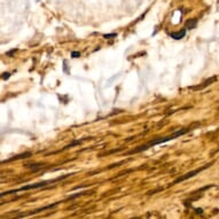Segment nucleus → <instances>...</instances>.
I'll return each instance as SVG.
<instances>
[{"label":"nucleus","mask_w":219,"mask_h":219,"mask_svg":"<svg viewBox=\"0 0 219 219\" xmlns=\"http://www.w3.org/2000/svg\"><path fill=\"white\" fill-rule=\"evenodd\" d=\"M170 36H171V38H173V39H176V40L182 39V38L186 36V29H182V30H180V31H178V32H172V33H170Z\"/></svg>","instance_id":"obj_4"},{"label":"nucleus","mask_w":219,"mask_h":219,"mask_svg":"<svg viewBox=\"0 0 219 219\" xmlns=\"http://www.w3.org/2000/svg\"><path fill=\"white\" fill-rule=\"evenodd\" d=\"M72 57H78L79 56V52H72Z\"/></svg>","instance_id":"obj_7"},{"label":"nucleus","mask_w":219,"mask_h":219,"mask_svg":"<svg viewBox=\"0 0 219 219\" xmlns=\"http://www.w3.org/2000/svg\"><path fill=\"white\" fill-rule=\"evenodd\" d=\"M188 131H189L188 128H182V130H178V131L173 132L172 134H170V135H168V136H162V138L153 139V140L148 141L147 143H144V144H142V146H139L138 148L131 150L128 154H136V153H141V152H143V150H147L148 148L153 147V146H157V144L164 143V142H166V141L173 140V139H176V138H178V136H181V135H184L185 133H187Z\"/></svg>","instance_id":"obj_1"},{"label":"nucleus","mask_w":219,"mask_h":219,"mask_svg":"<svg viewBox=\"0 0 219 219\" xmlns=\"http://www.w3.org/2000/svg\"><path fill=\"white\" fill-rule=\"evenodd\" d=\"M211 164H212V163H210V164H208V165H204V166H202V168H200V169H196V170H194V171H190V172H188V173H186V174H184V176L177 178V179L173 181V185H176V184H178V182H181V181H185V180H187V179L194 177L195 174H197V173H200L201 171H203V170H205L206 168H209Z\"/></svg>","instance_id":"obj_3"},{"label":"nucleus","mask_w":219,"mask_h":219,"mask_svg":"<svg viewBox=\"0 0 219 219\" xmlns=\"http://www.w3.org/2000/svg\"><path fill=\"white\" fill-rule=\"evenodd\" d=\"M28 156H31V153H23V154H21V155H16V156H14V157H12V158L7 160V161H4L3 163H6V162H12V161H15V160H21V158H24V157H28Z\"/></svg>","instance_id":"obj_6"},{"label":"nucleus","mask_w":219,"mask_h":219,"mask_svg":"<svg viewBox=\"0 0 219 219\" xmlns=\"http://www.w3.org/2000/svg\"><path fill=\"white\" fill-rule=\"evenodd\" d=\"M196 24H197V20H196V19L189 20V21L186 22V24H185V29H186V30H192V29H194V28L196 27Z\"/></svg>","instance_id":"obj_5"},{"label":"nucleus","mask_w":219,"mask_h":219,"mask_svg":"<svg viewBox=\"0 0 219 219\" xmlns=\"http://www.w3.org/2000/svg\"><path fill=\"white\" fill-rule=\"evenodd\" d=\"M70 174H67V176H63V177H60V178H56V179H52V180H46V181H41V182H38V184H32V185H28V186H23L21 188H17V189H13V190H7V192H4L1 194V197L6 196V195H9V194H13V193H17V192H23V190H30V189H37V188H40V187H45L46 185L48 184H54L59 180H62L67 177H69Z\"/></svg>","instance_id":"obj_2"},{"label":"nucleus","mask_w":219,"mask_h":219,"mask_svg":"<svg viewBox=\"0 0 219 219\" xmlns=\"http://www.w3.org/2000/svg\"><path fill=\"white\" fill-rule=\"evenodd\" d=\"M8 77H9V74H4V76H3L4 79H6V78H8Z\"/></svg>","instance_id":"obj_9"},{"label":"nucleus","mask_w":219,"mask_h":219,"mask_svg":"<svg viewBox=\"0 0 219 219\" xmlns=\"http://www.w3.org/2000/svg\"><path fill=\"white\" fill-rule=\"evenodd\" d=\"M103 37H105V38H110V37H116V33H112V35H105Z\"/></svg>","instance_id":"obj_8"}]
</instances>
